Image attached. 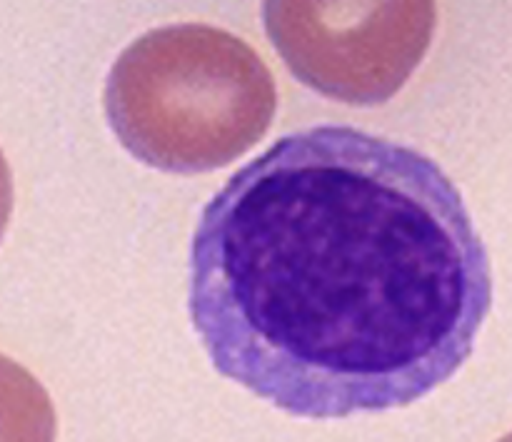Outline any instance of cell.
<instances>
[{
    "instance_id": "cell-1",
    "label": "cell",
    "mask_w": 512,
    "mask_h": 442,
    "mask_svg": "<svg viewBox=\"0 0 512 442\" xmlns=\"http://www.w3.org/2000/svg\"><path fill=\"white\" fill-rule=\"evenodd\" d=\"M490 305L488 250L445 170L343 125L230 175L190 253L215 370L293 418L418 403L468 363Z\"/></svg>"
},
{
    "instance_id": "cell-2",
    "label": "cell",
    "mask_w": 512,
    "mask_h": 442,
    "mask_svg": "<svg viewBox=\"0 0 512 442\" xmlns=\"http://www.w3.org/2000/svg\"><path fill=\"white\" fill-rule=\"evenodd\" d=\"M278 93L245 40L213 25L145 33L105 83V115L133 158L165 173H208L248 153L273 123Z\"/></svg>"
},
{
    "instance_id": "cell-3",
    "label": "cell",
    "mask_w": 512,
    "mask_h": 442,
    "mask_svg": "<svg viewBox=\"0 0 512 442\" xmlns=\"http://www.w3.org/2000/svg\"><path fill=\"white\" fill-rule=\"evenodd\" d=\"M290 73L338 103H388L428 55L435 0H263Z\"/></svg>"
},
{
    "instance_id": "cell-4",
    "label": "cell",
    "mask_w": 512,
    "mask_h": 442,
    "mask_svg": "<svg viewBox=\"0 0 512 442\" xmlns=\"http://www.w3.org/2000/svg\"><path fill=\"white\" fill-rule=\"evenodd\" d=\"M55 413L38 380L0 355V440H53Z\"/></svg>"
},
{
    "instance_id": "cell-5",
    "label": "cell",
    "mask_w": 512,
    "mask_h": 442,
    "mask_svg": "<svg viewBox=\"0 0 512 442\" xmlns=\"http://www.w3.org/2000/svg\"><path fill=\"white\" fill-rule=\"evenodd\" d=\"M10 215H13V175H10V165L3 150H0V240L8 230Z\"/></svg>"
}]
</instances>
